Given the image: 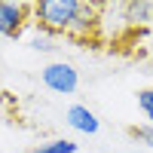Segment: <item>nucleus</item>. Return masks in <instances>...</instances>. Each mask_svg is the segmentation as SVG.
I'll return each instance as SVG.
<instances>
[{"instance_id":"1","label":"nucleus","mask_w":153,"mask_h":153,"mask_svg":"<svg viewBox=\"0 0 153 153\" xmlns=\"http://www.w3.org/2000/svg\"><path fill=\"white\" fill-rule=\"evenodd\" d=\"M101 6L83 3V0H40L34 3V25L46 34H65L80 37V31H89L98 25Z\"/></svg>"},{"instance_id":"2","label":"nucleus","mask_w":153,"mask_h":153,"mask_svg":"<svg viewBox=\"0 0 153 153\" xmlns=\"http://www.w3.org/2000/svg\"><path fill=\"white\" fill-rule=\"evenodd\" d=\"M28 22H34V3H9V0H0V37L19 40Z\"/></svg>"},{"instance_id":"3","label":"nucleus","mask_w":153,"mask_h":153,"mask_svg":"<svg viewBox=\"0 0 153 153\" xmlns=\"http://www.w3.org/2000/svg\"><path fill=\"white\" fill-rule=\"evenodd\" d=\"M43 83L52 89V92L58 95H71L76 92V86H80V74H76V68L71 65V61H52V65L43 68Z\"/></svg>"},{"instance_id":"4","label":"nucleus","mask_w":153,"mask_h":153,"mask_svg":"<svg viewBox=\"0 0 153 153\" xmlns=\"http://www.w3.org/2000/svg\"><path fill=\"white\" fill-rule=\"evenodd\" d=\"M65 120H68V126H71L74 132H83V135H95V132L101 129V120H98L86 104H74V107H68Z\"/></svg>"},{"instance_id":"5","label":"nucleus","mask_w":153,"mask_h":153,"mask_svg":"<svg viewBox=\"0 0 153 153\" xmlns=\"http://www.w3.org/2000/svg\"><path fill=\"white\" fill-rule=\"evenodd\" d=\"M31 153H76V144L68 138H55V141H46L40 147H34Z\"/></svg>"},{"instance_id":"6","label":"nucleus","mask_w":153,"mask_h":153,"mask_svg":"<svg viewBox=\"0 0 153 153\" xmlns=\"http://www.w3.org/2000/svg\"><path fill=\"white\" fill-rule=\"evenodd\" d=\"M123 9H126V16H129L126 22H132V25H138L147 16H153V3H126Z\"/></svg>"},{"instance_id":"7","label":"nucleus","mask_w":153,"mask_h":153,"mask_svg":"<svg viewBox=\"0 0 153 153\" xmlns=\"http://www.w3.org/2000/svg\"><path fill=\"white\" fill-rule=\"evenodd\" d=\"M31 49H37V52H49V49H55V40H52V34H46V31H37L31 37Z\"/></svg>"},{"instance_id":"8","label":"nucleus","mask_w":153,"mask_h":153,"mask_svg":"<svg viewBox=\"0 0 153 153\" xmlns=\"http://www.w3.org/2000/svg\"><path fill=\"white\" fill-rule=\"evenodd\" d=\"M138 107L144 110V117L153 126V89H141V92H138Z\"/></svg>"},{"instance_id":"9","label":"nucleus","mask_w":153,"mask_h":153,"mask_svg":"<svg viewBox=\"0 0 153 153\" xmlns=\"http://www.w3.org/2000/svg\"><path fill=\"white\" fill-rule=\"evenodd\" d=\"M129 135L135 141H147L153 147V126H129Z\"/></svg>"}]
</instances>
